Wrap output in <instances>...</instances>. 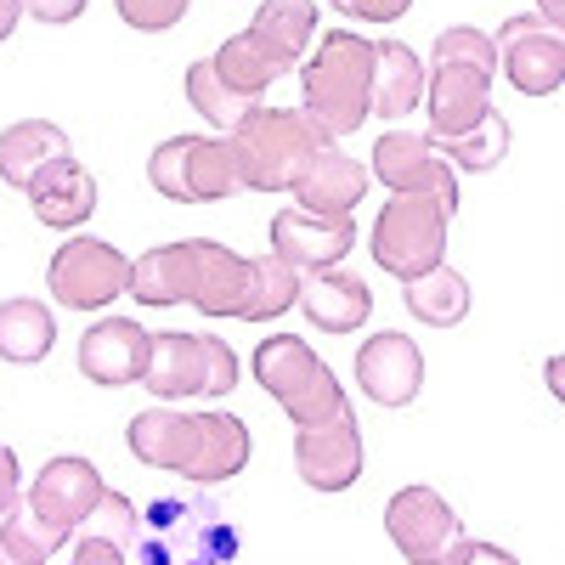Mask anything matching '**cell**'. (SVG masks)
I'll use <instances>...</instances> for the list:
<instances>
[{"instance_id": "obj_1", "label": "cell", "mask_w": 565, "mask_h": 565, "mask_svg": "<svg viewBox=\"0 0 565 565\" xmlns=\"http://www.w3.org/2000/svg\"><path fill=\"white\" fill-rule=\"evenodd\" d=\"M125 447L136 452V463L153 469H175L193 487H221L238 481L249 469V424L238 413H181V407H141L125 430Z\"/></svg>"}, {"instance_id": "obj_2", "label": "cell", "mask_w": 565, "mask_h": 565, "mask_svg": "<svg viewBox=\"0 0 565 565\" xmlns=\"http://www.w3.org/2000/svg\"><path fill=\"white\" fill-rule=\"evenodd\" d=\"M255 260L226 249L215 238H181L136 255L130 266V300L136 306H199L204 317H238L249 300Z\"/></svg>"}, {"instance_id": "obj_3", "label": "cell", "mask_w": 565, "mask_h": 565, "mask_svg": "<svg viewBox=\"0 0 565 565\" xmlns=\"http://www.w3.org/2000/svg\"><path fill=\"white\" fill-rule=\"evenodd\" d=\"M226 141H232V159H238V181L249 193H295V181L311 170V159L322 148H334V136L306 108H271V103H255L226 130Z\"/></svg>"}, {"instance_id": "obj_4", "label": "cell", "mask_w": 565, "mask_h": 565, "mask_svg": "<svg viewBox=\"0 0 565 565\" xmlns=\"http://www.w3.org/2000/svg\"><path fill=\"white\" fill-rule=\"evenodd\" d=\"M244 532L232 526V514L204 498V492H164L141 509L136 532V565H226L238 559Z\"/></svg>"}, {"instance_id": "obj_5", "label": "cell", "mask_w": 565, "mask_h": 565, "mask_svg": "<svg viewBox=\"0 0 565 565\" xmlns=\"http://www.w3.org/2000/svg\"><path fill=\"white\" fill-rule=\"evenodd\" d=\"M492 79H498V45L481 29H441L430 45V90H424V136H463L492 114Z\"/></svg>"}, {"instance_id": "obj_6", "label": "cell", "mask_w": 565, "mask_h": 565, "mask_svg": "<svg viewBox=\"0 0 565 565\" xmlns=\"http://www.w3.org/2000/svg\"><path fill=\"white\" fill-rule=\"evenodd\" d=\"M300 108L328 136H356L373 114V40L351 29H328L317 52L300 63Z\"/></svg>"}, {"instance_id": "obj_7", "label": "cell", "mask_w": 565, "mask_h": 565, "mask_svg": "<svg viewBox=\"0 0 565 565\" xmlns=\"http://www.w3.org/2000/svg\"><path fill=\"white\" fill-rule=\"evenodd\" d=\"M255 380L271 402H282L295 424H328V418H345L351 413V396L345 385L334 380V367H328L300 334H271L255 345L249 356Z\"/></svg>"}, {"instance_id": "obj_8", "label": "cell", "mask_w": 565, "mask_h": 565, "mask_svg": "<svg viewBox=\"0 0 565 565\" xmlns=\"http://www.w3.org/2000/svg\"><path fill=\"white\" fill-rule=\"evenodd\" d=\"M447 226H452V210L430 193H391L385 210L373 215V266L391 271L396 282L418 277L447 260Z\"/></svg>"}, {"instance_id": "obj_9", "label": "cell", "mask_w": 565, "mask_h": 565, "mask_svg": "<svg viewBox=\"0 0 565 565\" xmlns=\"http://www.w3.org/2000/svg\"><path fill=\"white\" fill-rule=\"evenodd\" d=\"M141 385L159 402H181V396L221 402V396L238 391V351L221 334H153Z\"/></svg>"}, {"instance_id": "obj_10", "label": "cell", "mask_w": 565, "mask_h": 565, "mask_svg": "<svg viewBox=\"0 0 565 565\" xmlns=\"http://www.w3.org/2000/svg\"><path fill=\"white\" fill-rule=\"evenodd\" d=\"M148 181L175 204H221L244 186L226 136H170L148 159Z\"/></svg>"}, {"instance_id": "obj_11", "label": "cell", "mask_w": 565, "mask_h": 565, "mask_svg": "<svg viewBox=\"0 0 565 565\" xmlns=\"http://www.w3.org/2000/svg\"><path fill=\"white\" fill-rule=\"evenodd\" d=\"M130 255L108 238H68L45 266V289L63 311H103L108 300L130 295Z\"/></svg>"}, {"instance_id": "obj_12", "label": "cell", "mask_w": 565, "mask_h": 565, "mask_svg": "<svg viewBox=\"0 0 565 565\" xmlns=\"http://www.w3.org/2000/svg\"><path fill=\"white\" fill-rule=\"evenodd\" d=\"M498 45V74L521 90V97H554L565 85V29L543 12H514L492 34Z\"/></svg>"}, {"instance_id": "obj_13", "label": "cell", "mask_w": 565, "mask_h": 565, "mask_svg": "<svg viewBox=\"0 0 565 565\" xmlns=\"http://www.w3.org/2000/svg\"><path fill=\"white\" fill-rule=\"evenodd\" d=\"M385 532L407 565H452V548L463 543L458 509L436 487H402L385 503Z\"/></svg>"}, {"instance_id": "obj_14", "label": "cell", "mask_w": 565, "mask_h": 565, "mask_svg": "<svg viewBox=\"0 0 565 565\" xmlns=\"http://www.w3.org/2000/svg\"><path fill=\"white\" fill-rule=\"evenodd\" d=\"M373 181L385 186V193H430L441 199L452 215H458V170L430 148V136L418 130H385L373 141Z\"/></svg>"}, {"instance_id": "obj_15", "label": "cell", "mask_w": 565, "mask_h": 565, "mask_svg": "<svg viewBox=\"0 0 565 565\" xmlns=\"http://www.w3.org/2000/svg\"><path fill=\"white\" fill-rule=\"evenodd\" d=\"M351 249H356V221L351 215H317V210H300V204L271 215V255L289 260L306 277L340 266Z\"/></svg>"}, {"instance_id": "obj_16", "label": "cell", "mask_w": 565, "mask_h": 565, "mask_svg": "<svg viewBox=\"0 0 565 565\" xmlns=\"http://www.w3.org/2000/svg\"><path fill=\"white\" fill-rule=\"evenodd\" d=\"M295 469L311 492H345L362 481V430L356 413L328 424H295Z\"/></svg>"}, {"instance_id": "obj_17", "label": "cell", "mask_w": 565, "mask_h": 565, "mask_svg": "<svg viewBox=\"0 0 565 565\" xmlns=\"http://www.w3.org/2000/svg\"><path fill=\"white\" fill-rule=\"evenodd\" d=\"M148 345L153 334L130 317H97L79 334V373L103 391H119V385H141L148 373Z\"/></svg>"}, {"instance_id": "obj_18", "label": "cell", "mask_w": 565, "mask_h": 565, "mask_svg": "<svg viewBox=\"0 0 565 565\" xmlns=\"http://www.w3.org/2000/svg\"><path fill=\"white\" fill-rule=\"evenodd\" d=\"M103 492H108V487H103V476H97V463H90V458H52V463L34 476L29 503H34L40 521L68 543V537L85 526V514L97 509Z\"/></svg>"}, {"instance_id": "obj_19", "label": "cell", "mask_w": 565, "mask_h": 565, "mask_svg": "<svg viewBox=\"0 0 565 565\" xmlns=\"http://www.w3.org/2000/svg\"><path fill=\"white\" fill-rule=\"evenodd\" d=\"M356 385L367 402L380 407H407L418 391H424V356L407 334L396 328H380L373 340L356 345Z\"/></svg>"}, {"instance_id": "obj_20", "label": "cell", "mask_w": 565, "mask_h": 565, "mask_svg": "<svg viewBox=\"0 0 565 565\" xmlns=\"http://www.w3.org/2000/svg\"><path fill=\"white\" fill-rule=\"evenodd\" d=\"M255 40V52L277 68V79L300 68L311 40H317V0H260V12L244 29Z\"/></svg>"}, {"instance_id": "obj_21", "label": "cell", "mask_w": 565, "mask_h": 565, "mask_svg": "<svg viewBox=\"0 0 565 565\" xmlns=\"http://www.w3.org/2000/svg\"><path fill=\"white\" fill-rule=\"evenodd\" d=\"M29 204H34V215L52 226V232H74V226H85L90 215H97V175H90V170L68 153V159H57L52 170L34 175Z\"/></svg>"}, {"instance_id": "obj_22", "label": "cell", "mask_w": 565, "mask_h": 565, "mask_svg": "<svg viewBox=\"0 0 565 565\" xmlns=\"http://www.w3.org/2000/svg\"><path fill=\"white\" fill-rule=\"evenodd\" d=\"M300 311L311 328H328V334H351V328H362L373 317V289L356 277V271H311L300 282Z\"/></svg>"}, {"instance_id": "obj_23", "label": "cell", "mask_w": 565, "mask_h": 565, "mask_svg": "<svg viewBox=\"0 0 565 565\" xmlns=\"http://www.w3.org/2000/svg\"><path fill=\"white\" fill-rule=\"evenodd\" d=\"M367 199V164L351 159L345 148H322L311 170L295 181V204L317 215H351Z\"/></svg>"}, {"instance_id": "obj_24", "label": "cell", "mask_w": 565, "mask_h": 565, "mask_svg": "<svg viewBox=\"0 0 565 565\" xmlns=\"http://www.w3.org/2000/svg\"><path fill=\"white\" fill-rule=\"evenodd\" d=\"M424 90H430V63H418L413 45H402V40L373 45V114L402 119L424 103Z\"/></svg>"}, {"instance_id": "obj_25", "label": "cell", "mask_w": 565, "mask_h": 565, "mask_svg": "<svg viewBox=\"0 0 565 565\" xmlns=\"http://www.w3.org/2000/svg\"><path fill=\"white\" fill-rule=\"evenodd\" d=\"M57 159H68V130L52 119H18L0 130V175H7L18 193H29L40 170H52Z\"/></svg>"}, {"instance_id": "obj_26", "label": "cell", "mask_w": 565, "mask_h": 565, "mask_svg": "<svg viewBox=\"0 0 565 565\" xmlns=\"http://www.w3.org/2000/svg\"><path fill=\"white\" fill-rule=\"evenodd\" d=\"M402 306L424 322V328H458L469 317V277L458 266H430L402 282Z\"/></svg>"}, {"instance_id": "obj_27", "label": "cell", "mask_w": 565, "mask_h": 565, "mask_svg": "<svg viewBox=\"0 0 565 565\" xmlns=\"http://www.w3.org/2000/svg\"><path fill=\"white\" fill-rule=\"evenodd\" d=\"M57 345V317L45 300H0V356L12 367H34Z\"/></svg>"}, {"instance_id": "obj_28", "label": "cell", "mask_w": 565, "mask_h": 565, "mask_svg": "<svg viewBox=\"0 0 565 565\" xmlns=\"http://www.w3.org/2000/svg\"><path fill=\"white\" fill-rule=\"evenodd\" d=\"M430 148H436L452 170H463V175H487V170H498V164L509 159L514 130H509V119L492 108L476 130H463V136H430Z\"/></svg>"}, {"instance_id": "obj_29", "label": "cell", "mask_w": 565, "mask_h": 565, "mask_svg": "<svg viewBox=\"0 0 565 565\" xmlns=\"http://www.w3.org/2000/svg\"><path fill=\"white\" fill-rule=\"evenodd\" d=\"M300 282H306V271H295L289 260H277V255H260L255 271H249V300H244L238 322H271L289 306H300Z\"/></svg>"}, {"instance_id": "obj_30", "label": "cell", "mask_w": 565, "mask_h": 565, "mask_svg": "<svg viewBox=\"0 0 565 565\" xmlns=\"http://www.w3.org/2000/svg\"><path fill=\"white\" fill-rule=\"evenodd\" d=\"M215 74L232 85V90H238V97H249V103H260L266 97V90L277 85V68L255 52V40L249 34H226L221 45H215Z\"/></svg>"}, {"instance_id": "obj_31", "label": "cell", "mask_w": 565, "mask_h": 565, "mask_svg": "<svg viewBox=\"0 0 565 565\" xmlns=\"http://www.w3.org/2000/svg\"><path fill=\"white\" fill-rule=\"evenodd\" d=\"M186 103H193L215 130H232V125H238L255 103L249 97H238V90H232L221 74H215V63L204 57V63H193V68H186Z\"/></svg>"}, {"instance_id": "obj_32", "label": "cell", "mask_w": 565, "mask_h": 565, "mask_svg": "<svg viewBox=\"0 0 565 565\" xmlns=\"http://www.w3.org/2000/svg\"><path fill=\"white\" fill-rule=\"evenodd\" d=\"M0 543H7V554H18V559H29V565H45V559L63 548V537L40 521L29 498L7 514V521H0Z\"/></svg>"}, {"instance_id": "obj_33", "label": "cell", "mask_w": 565, "mask_h": 565, "mask_svg": "<svg viewBox=\"0 0 565 565\" xmlns=\"http://www.w3.org/2000/svg\"><path fill=\"white\" fill-rule=\"evenodd\" d=\"M79 532H90V537H103V543H114V548L130 554V548H136V532H141V509H136L125 492L108 487V492L97 498V509L85 514V526H79Z\"/></svg>"}, {"instance_id": "obj_34", "label": "cell", "mask_w": 565, "mask_h": 565, "mask_svg": "<svg viewBox=\"0 0 565 565\" xmlns=\"http://www.w3.org/2000/svg\"><path fill=\"white\" fill-rule=\"evenodd\" d=\"M114 7H119V18H125L130 29L164 34V29H175V23L186 18V7H193V0H114Z\"/></svg>"}, {"instance_id": "obj_35", "label": "cell", "mask_w": 565, "mask_h": 565, "mask_svg": "<svg viewBox=\"0 0 565 565\" xmlns=\"http://www.w3.org/2000/svg\"><path fill=\"white\" fill-rule=\"evenodd\" d=\"M328 7L356 18V23H396V18L413 12V0H328Z\"/></svg>"}, {"instance_id": "obj_36", "label": "cell", "mask_w": 565, "mask_h": 565, "mask_svg": "<svg viewBox=\"0 0 565 565\" xmlns=\"http://www.w3.org/2000/svg\"><path fill=\"white\" fill-rule=\"evenodd\" d=\"M23 503V469H18V452L0 441V521Z\"/></svg>"}, {"instance_id": "obj_37", "label": "cell", "mask_w": 565, "mask_h": 565, "mask_svg": "<svg viewBox=\"0 0 565 565\" xmlns=\"http://www.w3.org/2000/svg\"><path fill=\"white\" fill-rule=\"evenodd\" d=\"M68 565H125V548H114V543H103V537H90V532H74Z\"/></svg>"}, {"instance_id": "obj_38", "label": "cell", "mask_w": 565, "mask_h": 565, "mask_svg": "<svg viewBox=\"0 0 565 565\" xmlns=\"http://www.w3.org/2000/svg\"><path fill=\"white\" fill-rule=\"evenodd\" d=\"M452 565H521L509 548H498V543H476V537H463L458 548H452Z\"/></svg>"}, {"instance_id": "obj_39", "label": "cell", "mask_w": 565, "mask_h": 565, "mask_svg": "<svg viewBox=\"0 0 565 565\" xmlns=\"http://www.w3.org/2000/svg\"><path fill=\"white\" fill-rule=\"evenodd\" d=\"M90 0H23V18H40V23H74Z\"/></svg>"}, {"instance_id": "obj_40", "label": "cell", "mask_w": 565, "mask_h": 565, "mask_svg": "<svg viewBox=\"0 0 565 565\" xmlns=\"http://www.w3.org/2000/svg\"><path fill=\"white\" fill-rule=\"evenodd\" d=\"M543 385L554 391V402H565V356H548L543 362Z\"/></svg>"}, {"instance_id": "obj_41", "label": "cell", "mask_w": 565, "mask_h": 565, "mask_svg": "<svg viewBox=\"0 0 565 565\" xmlns=\"http://www.w3.org/2000/svg\"><path fill=\"white\" fill-rule=\"evenodd\" d=\"M18 18H23V0H0V40H12Z\"/></svg>"}, {"instance_id": "obj_42", "label": "cell", "mask_w": 565, "mask_h": 565, "mask_svg": "<svg viewBox=\"0 0 565 565\" xmlns=\"http://www.w3.org/2000/svg\"><path fill=\"white\" fill-rule=\"evenodd\" d=\"M537 12H543L548 23H559V29H565V0H537Z\"/></svg>"}, {"instance_id": "obj_43", "label": "cell", "mask_w": 565, "mask_h": 565, "mask_svg": "<svg viewBox=\"0 0 565 565\" xmlns=\"http://www.w3.org/2000/svg\"><path fill=\"white\" fill-rule=\"evenodd\" d=\"M0 565H29V559H18V554H7V543H0Z\"/></svg>"}]
</instances>
